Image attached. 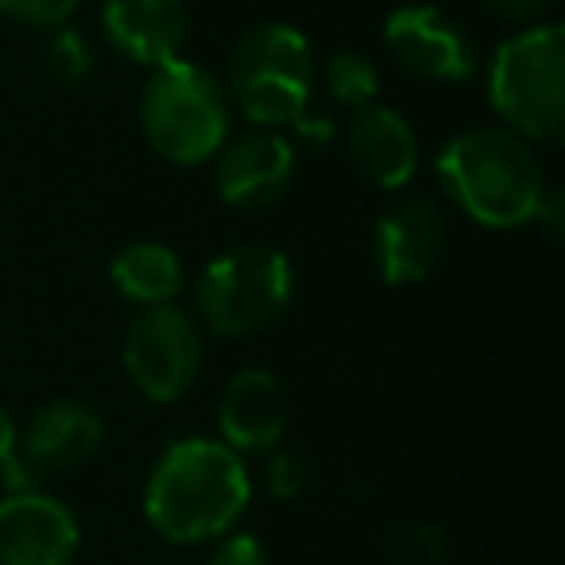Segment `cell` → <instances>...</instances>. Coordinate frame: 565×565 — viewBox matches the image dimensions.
I'll use <instances>...</instances> for the list:
<instances>
[{
  "mask_svg": "<svg viewBox=\"0 0 565 565\" xmlns=\"http://www.w3.org/2000/svg\"><path fill=\"white\" fill-rule=\"evenodd\" d=\"M252 500V480L241 454L225 441H174L156 461L143 492V515L171 542L221 539Z\"/></svg>",
  "mask_w": 565,
  "mask_h": 565,
  "instance_id": "obj_1",
  "label": "cell"
},
{
  "mask_svg": "<svg viewBox=\"0 0 565 565\" xmlns=\"http://www.w3.org/2000/svg\"><path fill=\"white\" fill-rule=\"evenodd\" d=\"M441 190L461 213L484 228H523L546 194L534 148L508 128H465L434 159Z\"/></svg>",
  "mask_w": 565,
  "mask_h": 565,
  "instance_id": "obj_2",
  "label": "cell"
},
{
  "mask_svg": "<svg viewBox=\"0 0 565 565\" xmlns=\"http://www.w3.org/2000/svg\"><path fill=\"white\" fill-rule=\"evenodd\" d=\"M488 102L503 128L526 143H557L565 132V32L531 24L500 43L488 66Z\"/></svg>",
  "mask_w": 565,
  "mask_h": 565,
  "instance_id": "obj_3",
  "label": "cell"
},
{
  "mask_svg": "<svg viewBox=\"0 0 565 565\" xmlns=\"http://www.w3.org/2000/svg\"><path fill=\"white\" fill-rule=\"evenodd\" d=\"M233 105L210 71L171 58L156 66L140 94V128L151 151L179 167H198L213 159L228 140Z\"/></svg>",
  "mask_w": 565,
  "mask_h": 565,
  "instance_id": "obj_4",
  "label": "cell"
},
{
  "mask_svg": "<svg viewBox=\"0 0 565 565\" xmlns=\"http://www.w3.org/2000/svg\"><path fill=\"white\" fill-rule=\"evenodd\" d=\"M315 89V55L299 28L267 20L228 51V89L256 128H287L307 113Z\"/></svg>",
  "mask_w": 565,
  "mask_h": 565,
  "instance_id": "obj_5",
  "label": "cell"
},
{
  "mask_svg": "<svg viewBox=\"0 0 565 565\" xmlns=\"http://www.w3.org/2000/svg\"><path fill=\"white\" fill-rule=\"evenodd\" d=\"M291 295V259L271 244H241L205 264L194 287V307L221 338H252L287 315Z\"/></svg>",
  "mask_w": 565,
  "mask_h": 565,
  "instance_id": "obj_6",
  "label": "cell"
},
{
  "mask_svg": "<svg viewBox=\"0 0 565 565\" xmlns=\"http://www.w3.org/2000/svg\"><path fill=\"white\" fill-rule=\"evenodd\" d=\"M202 326L190 310L143 307L125 333V372L151 403H174L202 372Z\"/></svg>",
  "mask_w": 565,
  "mask_h": 565,
  "instance_id": "obj_7",
  "label": "cell"
},
{
  "mask_svg": "<svg viewBox=\"0 0 565 565\" xmlns=\"http://www.w3.org/2000/svg\"><path fill=\"white\" fill-rule=\"evenodd\" d=\"M384 47L392 58L423 82H469L477 71V43L461 20L434 4H399L384 20Z\"/></svg>",
  "mask_w": 565,
  "mask_h": 565,
  "instance_id": "obj_8",
  "label": "cell"
},
{
  "mask_svg": "<svg viewBox=\"0 0 565 565\" xmlns=\"http://www.w3.org/2000/svg\"><path fill=\"white\" fill-rule=\"evenodd\" d=\"M372 256L387 287H411L434 275L446 256V213L434 198L407 194L384 210L372 228Z\"/></svg>",
  "mask_w": 565,
  "mask_h": 565,
  "instance_id": "obj_9",
  "label": "cell"
},
{
  "mask_svg": "<svg viewBox=\"0 0 565 565\" xmlns=\"http://www.w3.org/2000/svg\"><path fill=\"white\" fill-rule=\"evenodd\" d=\"M217 194L225 205L244 213L279 202L295 179V143L279 128H252L217 151Z\"/></svg>",
  "mask_w": 565,
  "mask_h": 565,
  "instance_id": "obj_10",
  "label": "cell"
},
{
  "mask_svg": "<svg viewBox=\"0 0 565 565\" xmlns=\"http://www.w3.org/2000/svg\"><path fill=\"white\" fill-rule=\"evenodd\" d=\"M78 554V519L43 492L0 500V565H71Z\"/></svg>",
  "mask_w": 565,
  "mask_h": 565,
  "instance_id": "obj_11",
  "label": "cell"
},
{
  "mask_svg": "<svg viewBox=\"0 0 565 565\" xmlns=\"http://www.w3.org/2000/svg\"><path fill=\"white\" fill-rule=\"evenodd\" d=\"M105 423L89 403L55 399L35 411L24 434H17V457L32 477L43 472H66L86 465L102 449Z\"/></svg>",
  "mask_w": 565,
  "mask_h": 565,
  "instance_id": "obj_12",
  "label": "cell"
},
{
  "mask_svg": "<svg viewBox=\"0 0 565 565\" xmlns=\"http://www.w3.org/2000/svg\"><path fill=\"white\" fill-rule=\"evenodd\" d=\"M102 32L117 55L156 71L171 58H182L190 32L186 0H105Z\"/></svg>",
  "mask_w": 565,
  "mask_h": 565,
  "instance_id": "obj_13",
  "label": "cell"
},
{
  "mask_svg": "<svg viewBox=\"0 0 565 565\" xmlns=\"http://www.w3.org/2000/svg\"><path fill=\"white\" fill-rule=\"evenodd\" d=\"M221 441L236 454L275 449L287 434V387L271 369H244L221 392Z\"/></svg>",
  "mask_w": 565,
  "mask_h": 565,
  "instance_id": "obj_14",
  "label": "cell"
},
{
  "mask_svg": "<svg viewBox=\"0 0 565 565\" xmlns=\"http://www.w3.org/2000/svg\"><path fill=\"white\" fill-rule=\"evenodd\" d=\"M345 159L376 190H399L418 167V140L411 125L387 105H369L353 113L345 128Z\"/></svg>",
  "mask_w": 565,
  "mask_h": 565,
  "instance_id": "obj_15",
  "label": "cell"
},
{
  "mask_svg": "<svg viewBox=\"0 0 565 565\" xmlns=\"http://www.w3.org/2000/svg\"><path fill=\"white\" fill-rule=\"evenodd\" d=\"M109 279L120 299L136 302V307H163L182 291L186 271H182V259L174 256V248L159 241H136L113 256Z\"/></svg>",
  "mask_w": 565,
  "mask_h": 565,
  "instance_id": "obj_16",
  "label": "cell"
},
{
  "mask_svg": "<svg viewBox=\"0 0 565 565\" xmlns=\"http://www.w3.org/2000/svg\"><path fill=\"white\" fill-rule=\"evenodd\" d=\"M35 63L47 74L55 86H82L94 71V51L89 40L71 24H55L40 35V47H35Z\"/></svg>",
  "mask_w": 565,
  "mask_h": 565,
  "instance_id": "obj_17",
  "label": "cell"
},
{
  "mask_svg": "<svg viewBox=\"0 0 565 565\" xmlns=\"http://www.w3.org/2000/svg\"><path fill=\"white\" fill-rule=\"evenodd\" d=\"M326 89L338 105L361 113L376 105L380 97V71L364 51H338L326 58Z\"/></svg>",
  "mask_w": 565,
  "mask_h": 565,
  "instance_id": "obj_18",
  "label": "cell"
},
{
  "mask_svg": "<svg viewBox=\"0 0 565 565\" xmlns=\"http://www.w3.org/2000/svg\"><path fill=\"white\" fill-rule=\"evenodd\" d=\"M446 550V531L434 523H395L384 539V554L395 565H438Z\"/></svg>",
  "mask_w": 565,
  "mask_h": 565,
  "instance_id": "obj_19",
  "label": "cell"
},
{
  "mask_svg": "<svg viewBox=\"0 0 565 565\" xmlns=\"http://www.w3.org/2000/svg\"><path fill=\"white\" fill-rule=\"evenodd\" d=\"M82 0H0V12L12 20V24H24V28H55L66 24L74 17Z\"/></svg>",
  "mask_w": 565,
  "mask_h": 565,
  "instance_id": "obj_20",
  "label": "cell"
},
{
  "mask_svg": "<svg viewBox=\"0 0 565 565\" xmlns=\"http://www.w3.org/2000/svg\"><path fill=\"white\" fill-rule=\"evenodd\" d=\"M264 484L275 500H295L307 488V461L295 449H275L264 465Z\"/></svg>",
  "mask_w": 565,
  "mask_h": 565,
  "instance_id": "obj_21",
  "label": "cell"
},
{
  "mask_svg": "<svg viewBox=\"0 0 565 565\" xmlns=\"http://www.w3.org/2000/svg\"><path fill=\"white\" fill-rule=\"evenodd\" d=\"M480 9H484L488 17L503 20V24L531 28V24H542V17L554 9V0H480Z\"/></svg>",
  "mask_w": 565,
  "mask_h": 565,
  "instance_id": "obj_22",
  "label": "cell"
},
{
  "mask_svg": "<svg viewBox=\"0 0 565 565\" xmlns=\"http://www.w3.org/2000/svg\"><path fill=\"white\" fill-rule=\"evenodd\" d=\"M210 565H267V550L256 534H228V539L213 550Z\"/></svg>",
  "mask_w": 565,
  "mask_h": 565,
  "instance_id": "obj_23",
  "label": "cell"
},
{
  "mask_svg": "<svg viewBox=\"0 0 565 565\" xmlns=\"http://www.w3.org/2000/svg\"><path fill=\"white\" fill-rule=\"evenodd\" d=\"M534 225H539L550 241H562V233H565V194L557 186H546V194H542V202H539V213H534Z\"/></svg>",
  "mask_w": 565,
  "mask_h": 565,
  "instance_id": "obj_24",
  "label": "cell"
},
{
  "mask_svg": "<svg viewBox=\"0 0 565 565\" xmlns=\"http://www.w3.org/2000/svg\"><path fill=\"white\" fill-rule=\"evenodd\" d=\"M12 454H17V426H12L9 411L0 407V465L9 461Z\"/></svg>",
  "mask_w": 565,
  "mask_h": 565,
  "instance_id": "obj_25",
  "label": "cell"
}]
</instances>
